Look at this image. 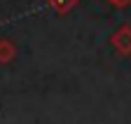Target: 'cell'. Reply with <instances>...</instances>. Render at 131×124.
<instances>
[{
  "mask_svg": "<svg viewBox=\"0 0 131 124\" xmlns=\"http://www.w3.org/2000/svg\"><path fill=\"white\" fill-rule=\"evenodd\" d=\"M16 54H19V49H16L14 40L0 38V66H9L12 61L16 59Z\"/></svg>",
  "mask_w": 131,
  "mask_h": 124,
  "instance_id": "obj_2",
  "label": "cell"
},
{
  "mask_svg": "<svg viewBox=\"0 0 131 124\" xmlns=\"http://www.w3.org/2000/svg\"><path fill=\"white\" fill-rule=\"evenodd\" d=\"M45 3L49 5V7H52L56 14H68L77 3H80V0H45Z\"/></svg>",
  "mask_w": 131,
  "mask_h": 124,
  "instance_id": "obj_3",
  "label": "cell"
},
{
  "mask_svg": "<svg viewBox=\"0 0 131 124\" xmlns=\"http://www.w3.org/2000/svg\"><path fill=\"white\" fill-rule=\"evenodd\" d=\"M108 3H110L112 7H117V9H126V7H131V0H108Z\"/></svg>",
  "mask_w": 131,
  "mask_h": 124,
  "instance_id": "obj_4",
  "label": "cell"
},
{
  "mask_svg": "<svg viewBox=\"0 0 131 124\" xmlns=\"http://www.w3.org/2000/svg\"><path fill=\"white\" fill-rule=\"evenodd\" d=\"M110 44L115 47V52H117L119 56H131V26L122 24L110 35Z\"/></svg>",
  "mask_w": 131,
  "mask_h": 124,
  "instance_id": "obj_1",
  "label": "cell"
}]
</instances>
